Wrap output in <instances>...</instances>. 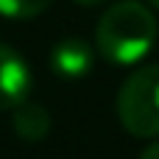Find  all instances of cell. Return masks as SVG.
Instances as JSON below:
<instances>
[{
    "label": "cell",
    "instance_id": "obj_6",
    "mask_svg": "<svg viewBox=\"0 0 159 159\" xmlns=\"http://www.w3.org/2000/svg\"><path fill=\"white\" fill-rule=\"evenodd\" d=\"M48 6L50 0H0V14L8 20H31L39 17Z\"/></svg>",
    "mask_w": 159,
    "mask_h": 159
},
{
    "label": "cell",
    "instance_id": "obj_7",
    "mask_svg": "<svg viewBox=\"0 0 159 159\" xmlns=\"http://www.w3.org/2000/svg\"><path fill=\"white\" fill-rule=\"evenodd\" d=\"M140 159H159V143L148 145V148L143 151V157H140Z\"/></svg>",
    "mask_w": 159,
    "mask_h": 159
},
{
    "label": "cell",
    "instance_id": "obj_9",
    "mask_svg": "<svg viewBox=\"0 0 159 159\" xmlns=\"http://www.w3.org/2000/svg\"><path fill=\"white\" fill-rule=\"evenodd\" d=\"M151 6H154V8H159V0H151Z\"/></svg>",
    "mask_w": 159,
    "mask_h": 159
},
{
    "label": "cell",
    "instance_id": "obj_3",
    "mask_svg": "<svg viewBox=\"0 0 159 159\" xmlns=\"http://www.w3.org/2000/svg\"><path fill=\"white\" fill-rule=\"evenodd\" d=\"M28 92H31V70L25 59L8 45H0V112L17 109L22 101H28Z\"/></svg>",
    "mask_w": 159,
    "mask_h": 159
},
{
    "label": "cell",
    "instance_id": "obj_2",
    "mask_svg": "<svg viewBox=\"0 0 159 159\" xmlns=\"http://www.w3.org/2000/svg\"><path fill=\"white\" fill-rule=\"evenodd\" d=\"M117 117L134 137L159 134V64H145L117 92Z\"/></svg>",
    "mask_w": 159,
    "mask_h": 159
},
{
    "label": "cell",
    "instance_id": "obj_1",
    "mask_svg": "<svg viewBox=\"0 0 159 159\" xmlns=\"http://www.w3.org/2000/svg\"><path fill=\"white\" fill-rule=\"evenodd\" d=\"M157 42V20L148 6L137 0H120L103 11L95 28L98 53L112 64L140 61Z\"/></svg>",
    "mask_w": 159,
    "mask_h": 159
},
{
    "label": "cell",
    "instance_id": "obj_4",
    "mask_svg": "<svg viewBox=\"0 0 159 159\" xmlns=\"http://www.w3.org/2000/svg\"><path fill=\"white\" fill-rule=\"evenodd\" d=\"M50 67L56 75L61 78H84L89 70H92V48L84 42V39H61L53 50H50Z\"/></svg>",
    "mask_w": 159,
    "mask_h": 159
},
{
    "label": "cell",
    "instance_id": "obj_8",
    "mask_svg": "<svg viewBox=\"0 0 159 159\" xmlns=\"http://www.w3.org/2000/svg\"><path fill=\"white\" fill-rule=\"evenodd\" d=\"M75 3H78V6H101L103 0H75Z\"/></svg>",
    "mask_w": 159,
    "mask_h": 159
},
{
    "label": "cell",
    "instance_id": "obj_5",
    "mask_svg": "<svg viewBox=\"0 0 159 159\" xmlns=\"http://www.w3.org/2000/svg\"><path fill=\"white\" fill-rule=\"evenodd\" d=\"M14 131L28 140V143H36L42 140L48 131H50V115L45 106L39 103H31V101H22L17 109H14Z\"/></svg>",
    "mask_w": 159,
    "mask_h": 159
}]
</instances>
